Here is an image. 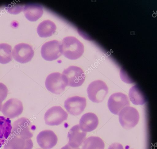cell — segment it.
<instances>
[{"label":"cell","instance_id":"1","mask_svg":"<svg viewBox=\"0 0 157 149\" xmlns=\"http://www.w3.org/2000/svg\"><path fill=\"white\" fill-rule=\"evenodd\" d=\"M62 54L66 58L71 60L79 58L84 52L83 44L74 36L64 38L61 42Z\"/></svg>","mask_w":157,"mask_h":149},{"label":"cell","instance_id":"2","mask_svg":"<svg viewBox=\"0 0 157 149\" xmlns=\"http://www.w3.org/2000/svg\"><path fill=\"white\" fill-rule=\"evenodd\" d=\"M66 86L72 87L81 86L85 79V75L80 67L71 66L65 69L62 74Z\"/></svg>","mask_w":157,"mask_h":149},{"label":"cell","instance_id":"3","mask_svg":"<svg viewBox=\"0 0 157 149\" xmlns=\"http://www.w3.org/2000/svg\"><path fill=\"white\" fill-rule=\"evenodd\" d=\"M87 92L90 100L98 103L101 102L104 99L108 92V88L104 82L96 80L90 84Z\"/></svg>","mask_w":157,"mask_h":149},{"label":"cell","instance_id":"4","mask_svg":"<svg viewBox=\"0 0 157 149\" xmlns=\"http://www.w3.org/2000/svg\"><path fill=\"white\" fill-rule=\"evenodd\" d=\"M119 120L121 126L126 129L135 127L140 118L137 109L132 107L127 106L122 109L119 114Z\"/></svg>","mask_w":157,"mask_h":149},{"label":"cell","instance_id":"5","mask_svg":"<svg viewBox=\"0 0 157 149\" xmlns=\"http://www.w3.org/2000/svg\"><path fill=\"white\" fill-rule=\"evenodd\" d=\"M68 115L61 106H55L48 109L45 113L44 119L46 124L58 125L67 120Z\"/></svg>","mask_w":157,"mask_h":149},{"label":"cell","instance_id":"6","mask_svg":"<svg viewBox=\"0 0 157 149\" xmlns=\"http://www.w3.org/2000/svg\"><path fill=\"white\" fill-rule=\"evenodd\" d=\"M41 54L46 61H52L57 59L62 54L61 43L56 40L46 42L41 48Z\"/></svg>","mask_w":157,"mask_h":149},{"label":"cell","instance_id":"7","mask_svg":"<svg viewBox=\"0 0 157 149\" xmlns=\"http://www.w3.org/2000/svg\"><path fill=\"white\" fill-rule=\"evenodd\" d=\"M29 119L22 117L13 122L11 133L26 138H31L33 136L31 131L35 129Z\"/></svg>","mask_w":157,"mask_h":149},{"label":"cell","instance_id":"8","mask_svg":"<svg viewBox=\"0 0 157 149\" xmlns=\"http://www.w3.org/2000/svg\"><path fill=\"white\" fill-rule=\"evenodd\" d=\"M45 84L48 90L56 94H61L67 86L62 74L58 72L49 74L46 78Z\"/></svg>","mask_w":157,"mask_h":149},{"label":"cell","instance_id":"9","mask_svg":"<svg viewBox=\"0 0 157 149\" xmlns=\"http://www.w3.org/2000/svg\"><path fill=\"white\" fill-rule=\"evenodd\" d=\"M34 55V52L31 46L25 43H21L16 45L12 52L14 60L21 63L30 61Z\"/></svg>","mask_w":157,"mask_h":149},{"label":"cell","instance_id":"10","mask_svg":"<svg viewBox=\"0 0 157 149\" xmlns=\"http://www.w3.org/2000/svg\"><path fill=\"white\" fill-rule=\"evenodd\" d=\"M129 105L127 96L122 93H114L109 97L108 106L109 111L113 114L118 115L124 108Z\"/></svg>","mask_w":157,"mask_h":149},{"label":"cell","instance_id":"11","mask_svg":"<svg viewBox=\"0 0 157 149\" xmlns=\"http://www.w3.org/2000/svg\"><path fill=\"white\" fill-rule=\"evenodd\" d=\"M23 110V107L21 101L17 98H12L3 105L1 111L6 117L12 119L20 115Z\"/></svg>","mask_w":157,"mask_h":149},{"label":"cell","instance_id":"12","mask_svg":"<svg viewBox=\"0 0 157 149\" xmlns=\"http://www.w3.org/2000/svg\"><path fill=\"white\" fill-rule=\"evenodd\" d=\"M3 149H32L33 143L31 138L22 137L11 133Z\"/></svg>","mask_w":157,"mask_h":149},{"label":"cell","instance_id":"13","mask_svg":"<svg viewBox=\"0 0 157 149\" xmlns=\"http://www.w3.org/2000/svg\"><path fill=\"white\" fill-rule=\"evenodd\" d=\"M86 101L84 97L75 96L69 97L64 102V107L70 114L77 116L84 110L86 107Z\"/></svg>","mask_w":157,"mask_h":149},{"label":"cell","instance_id":"14","mask_svg":"<svg viewBox=\"0 0 157 149\" xmlns=\"http://www.w3.org/2000/svg\"><path fill=\"white\" fill-rule=\"evenodd\" d=\"M39 146L43 149H50L55 146L58 141L57 137L52 131L46 130L39 132L36 137Z\"/></svg>","mask_w":157,"mask_h":149},{"label":"cell","instance_id":"15","mask_svg":"<svg viewBox=\"0 0 157 149\" xmlns=\"http://www.w3.org/2000/svg\"><path fill=\"white\" fill-rule=\"evenodd\" d=\"M86 133L80 129L78 124L73 126L67 134L68 144L73 148L79 147L86 137Z\"/></svg>","mask_w":157,"mask_h":149},{"label":"cell","instance_id":"16","mask_svg":"<svg viewBox=\"0 0 157 149\" xmlns=\"http://www.w3.org/2000/svg\"><path fill=\"white\" fill-rule=\"evenodd\" d=\"M98 124V119L96 114L92 113H87L81 118L79 126L83 131L90 132L95 129Z\"/></svg>","mask_w":157,"mask_h":149},{"label":"cell","instance_id":"17","mask_svg":"<svg viewBox=\"0 0 157 149\" xmlns=\"http://www.w3.org/2000/svg\"><path fill=\"white\" fill-rule=\"evenodd\" d=\"M23 12L26 18L31 21H35L41 17L43 13L42 6L36 4H29L25 6Z\"/></svg>","mask_w":157,"mask_h":149},{"label":"cell","instance_id":"18","mask_svg":"<svg viewBox=\"0 0 157 149\" xmlns=\"http://www.w3.org/2000/svg\"><path fill=\"white\" fill-rule=\"evenodd\" d=\"M12 129L11 121L10 119L0 116V147L9 137Z\"/></svg>","mask_w":157,"mask_h":149},{"label":"cell","instance_id":"19","mask_svg":"<svg viewBox=\"0 0 157 149\" xmlns=\"http://www.w3.org/2000/svg\"><path fill=\"white\" fill-rule=\"evenodd\" d=\"M56 29V26L53 22L50 20H45L38 25L37 32L40 37H47L52 36Z\"/></svg>","mask_w":157,"mask_h":149},{"label":"cell","instance_id":"20","mask_svg":"<svg viewBox=\"0 0 157 149\" xmlns=\"http://www.w3.org/2000/svg\"><path fill=\"white\" fill-rule=\"evenodd\" d=\"M128 95L131 101L135 105H142L146 101L145 95L137 85H134L130 89Z\"/></svg>","mask_w":157,"mask_h":149},{"label":"cell","instance_id":"21","mask_svg":"<svg viewBox=\"0 0 157 149\" xmlns=\"http://www.w3.org/2000/svg\"><path fill=\"white\" fill-rule=\"evenodd\" d=\"M105 143L100 137L90 136L83 142L82 149H104Z\"/></svg>","mask_w":157,"mask_h":149},{"label":"cell","instance_id":"22","mask_svg":"<svg viewBox=\"0 0 157 149\" xmlns=\"http://www.w3.org/2000/svg\"><path fill=\"white\" fill-rule=\"evenodd\" d=\"M12 47L6 43L0 44V63L6 64L10 62L12 59Z\"/></svg>","mask_w":157,"mask_h":149},{"label":"cell","instance_id":"23","mask_svg":"<svg viewBox=\"0 0 157 149\" xmlns=\"http://www.w3.org/2000/svg\"><path fill=\"white\" fill-rule=\"evenodd\" d=\"M8 90L6 86L2 83L0 82V104L6 97Z\"/></svg>","mask_w":157,"mask_h":149},{"label":"cell","instance_id":"24","mask_svg":"<svg viewBox=\"0 0 157 149\" xmlns=\"http://www.w3.org/2000/svg\"><path fill=\"white\" fill-rule=\"evenodd\" d=\"M108 149H124L122 145L118 143H114L109 147Z\"/></svg>","mask_w":157,"mask_h":149},{"label":"cell","instance_id":"25","mask_svg":"<svg viewBox=\"0 0 157 149\" xmlns=\"http://www.w3.org/2000/svg\"><path fill=\"white\" fill-rule=\"evenodd\" d=\"M60 149H80L79 147L73 148L70 146L68 144L64 147H62Z\"/></svg>","mask_w":157,"mask_h":149},{"label":"cell","instance_id":"26","mask_svg":"<svg viewBox=\"0 0 157 149\" xmlns=\"http://www.w3.org/2000/svg\"><path fill=\"white\" fill-rule=\"evenodd\" d=\"M2 107V103L0 104V111H1Z\"/></svg>","mask_w":157,"mask_h":149},{"label":"cell","instance_id":"27","mask_svg":"<svg viewBox=\"0 0 157 149\" xmlns=\"http://www.w3.org/2000/svg\"></svg>","mask_w":157,"mask_h":149}]
</instances>
